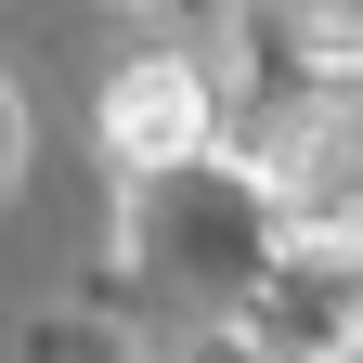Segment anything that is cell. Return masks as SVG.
I'll list each match as a JSON object with an SVG mask.
<instances>
[{"label": "cell", "instance_id": "6da1fadb", "mask_svg": "<svg viewBox=\"0 0 363 363\" xmlns=\"http://www.w3.org/2000/svg\"><path fill=\"white\" fill-rule=\"evenodd\" d=\"M104 143H117L130 169H182V156H208V78L169 65V52L117 65V91H104Z\"/></svg>", "mask_w": 363, "mask_h": 363}, {"label": "cell", "instance_id": "3957f363", "mask_svg": "<svg viewBox=\"0 0 363 363\" xmlns=\"http://www.w3.org/2000/svg\"><path fill=\"white\" fill-rule=\"evenodd\" d=\"M311 13V39H337V52H363V0H298Z\"/></svg>", "mask_w": 363, "mask_h": 363}, {"label": "cell", "instance_id": "277c9868", "mask_svg": "<svg viewBox=\"0 0 363 363\" xmlns=\"http://www.w3.org/2000/svg\"><path fill=\"white\" fill-rule=\"evenodd\" d=\"M0 169H13V104H0Z\"/></svg>", "mask_w": 363, "mask_h": 363}, {"label": "cell", "instance_id": "7a4b0ae2", "mask_svg": "<svg viewBox=\"0 0 363 363\" xmlns=\"http://www.w3.org/2000/svg\"><path fill=\"white\" fill-rule=\"evenodd\" d=\"M286 182H298V208L325 220V234H363V130H311V156Z\"/></svg>", "mask_w": 363, "mask_h": 363}]
</instances>
